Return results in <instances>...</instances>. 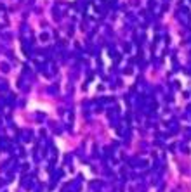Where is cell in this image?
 I'll use <instances>...</instances> for the list:
<instances>
[]
</instances>
